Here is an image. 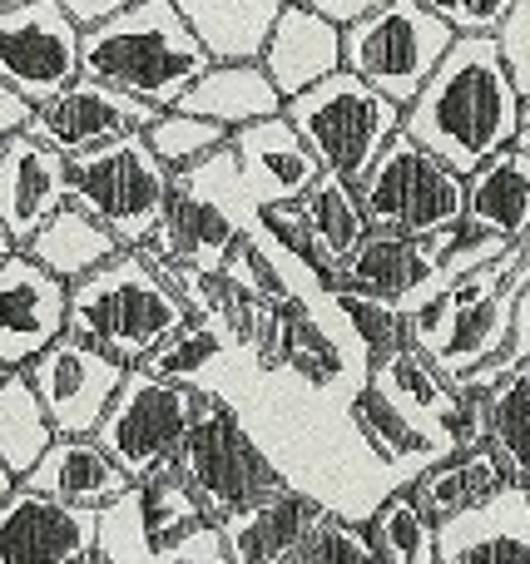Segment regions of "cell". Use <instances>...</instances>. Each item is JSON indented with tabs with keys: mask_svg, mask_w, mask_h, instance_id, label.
<instances>
[{
	"mask_svg": "<svg viewBox=\"0 0 530 564\" xmlns=\"http://www.w3.org/2000/svg\"><path fill=\"white\" fill-rule=\"evenodd\" d=\"M6 377H10V371H6V367H0V381H6Z\"/></svg>",
	"mask_w": 530,
	"mask_h": 564,
	"instance_id": "cell-52",
	"label": "cell"
},
{
	"mask_svg": "<svg viewBox=\"0 0 530 564\" xmlns=\"http://www.w3.org/2000/svg\"><path fill=\"white\" fill-rule=\"evenodd\" d=\"M526 496H530V486H526Z\"/></svg>",
	"mask_w": 530,
	"mask_h": 564,
	"instance_id": "cell-53",
	"label": "cell"
},
{
	"mask_svg": "<svg viewBox=\"0 0 530 564\" xmlns=\"http://www.w3.org/2000/svg\"><path fill=\"white\" fill-rule=\"evenodd\" d=\"M452 45L456 35L422 0H382L372 15L343 30V69L407 109Z\"/></svg>",
	"mask_w": 530,
	"mask_h": 564,
	"instance_id": "cell-11",
	"label": "cell"
},
{
	"mask_svg": "<svg viewBox=\"0 0 530 564\" xmlns=\"http://www.w3.org/2000/svg\"><path fill=\"white\" fill-rule=\"evenodd\" d=\"M20 253L69 288V282L89 278L95 268H105L109 258L119 253V243H115V234H109L105 224H95V218L85 214V208L65 204L25 248H20Z\"/></svg>",
	"mask_w": 530,
	"mask_h": 564,
	"instance_id": "cell-31",
	"label": "cell"
},
{
	"mask_svg": "<svg viewBox=\"0 0 530 564\" xmlns=\"http://www.w3.org/2000/svg\"><path fill=\"white\" fill-rule=\"evenodd\" d=\"M10 486H15V480H10V470H6V466H0V500H6V496H10Z\"/></svg>",
	"mask_w": 530,
	"mask_h": 564,
	"instance_id": "cell-48",
	"label": "cell"
},
{
	"mask_svg": "<svg viewBox=\"0 0 530 564\" xmlns=\"http://www.w3.org/2000/svg\"><path fill=\"white\" fill-rule=\"evenodd\" d=\"M65 6V15L75 20L79 30H95V25H105V20H115V15H125V10H134L139 0H60Z\"/></svg>",
	"mask_w": 530,
	"mask_h": 564,
	"instance_id": "cell-45",
	"label": "cell"
},
{
	"mask_svg": "<svg viewBox=\"0 0 530 564\" xmlns=\"http://www.w3.org/2000/svg\"><path fill=\"white\" fill-rule=\"evenodd\" d=\"M208 65L214 59L184 25L174 0H139L134 10L85 30L79 40V75L154 109H174Z\"/></svg>",
	"mask_w": 530,
	"mask_h": 564,
	"instance_id": "cell-3",
	"label": "cell"
},
{
	"mask_svg": "<svg viewBox=\"0 0 530 564\" xmlns=\"http://www.w3.org/2000/svg\"><path fill=\"white\" fill-rule=\"evenodd\" d=\"M288 0H174L208 59H258Z\"/></svg>",
	"mask_w": 530,
	"mask_h": 564,
	"instance_id": "cell-29",
	"label": "cell"
},
{
	"mask_svg": "<svg viewBox=\"0 0 530 564\" xmlns=\"http://www.w3.org/2000/svg\"><path fill=\"white\" fill-rule=\"evenodd\" d=\"M283 119L313 149L323 174L343 178V184H357L372 169V159L402 134V105L377 95L353 69H333L323 85L288 99Z\"/></svg>",
	"mask_w": 530,
	"mask_h": 564,
	"instance_id": "cell-7",
	"label": "cell"
},
{
	"mask_svg": "<svg viewBox=\"0 0 530 564\" xmlns=\"http://www.w3.org/2000/svg\"><path fill=\"white\" fill-rule=\"evenodd\" d=\"M456 234H462V224L446 228V234H436V238L367 234L363 243H357L353 253H347L343 263L333 268L327 288H337V292H363V297H382V302H397V312H402V302L412 297V292L436 273V263H442L446 248L456 243Z\"/></svg>",
	"mask_w": 530,
	"mask_h": 564,
	"instance_id": "cell-18",
	"label": "cell"
},
{
	"mask_svg": "<svg viewBox=\"0 0 530 564\" xmlns=\"http://www.w3.org/2000/svg\"><path fill=\"white\" fill-rule=\"evenodd\" d=\"M174 470L184 476V486L194 490V500L204 506L208 525H224L238 510L263 506L268 496L288 490V480L278 476V466L263 456L248 426L238 421L234 406H224L218 397L204 391L194 426H188L184 446L174 456Z\"/></svg>",
	"mask_w": 530,
	"mask_h": 564,
	"instance_id": "cell-8",
	"label": "cell"
},
{
	"mask_svg": "<svg viewBox=\"0 0 530 564\" xmlns=\"http://www.w3.org/2000/svg\"><path fill=\"white\" fill-rule=\"evenodd\" d=\"M125 361L95 351L79 337H60L40 351L25 367L30 387H35L40 406H45L55 436H95L99 421H105L109 401H115L119 381H125Z\"/></svg>",
	"mask_w": 530,
	"mask_h": 564,
	"instance_id": "cell-14",
	"label": "cell"
},
{
	"mask_svg": "<svg viewBox=\"0 0 530 564\" xmlns=\"http://www.w3.org/2000/svg\"><path fill=\"white\" fill-rule=\"evenodd\" d=\"M144 144L154 149V159L169 174H184V169L204 164L208 154H218L228 144V129L208 124L198 115H184V109H159L154 124L144 129Z\"/></svg>",
	"mask_w": 530,
	"mask_h": 564,
	"instance_id": "cell-36",
	"label": "cell"
},
{
	"mask_svg": "<svg viewBox=\"0 0 530 564\" xmlns=\"http://www.w3.org/2000/svg\"><path fill=\"white\" fill-rule=\"evenodd\" d=\"M69 164V204L85 208L95 224L115 234L119 248H149L164 224L174 174L154 159L144 134L115 139L105 149L65 159Z\"/></svg>",
	"mask_w": 530,
	"mask_h": 564,
	"instance_id": "cell-10",
	"label": "cell"
},
{
	"mask_svg": "<svg viewBox=\"0 0 530 564\" xmlns=\"http://www.w3.org/2000/svg\"><path fill=\"white\" fill-rule=\"evenodd\" d=\"M323 516L327 510L317 500L298 496V490H278L263 506L228 516L218 535H224L228 564H288Z\"/></svg>",
	"mask_w": 530,
	"mask_h": 564,
	"instance_id": "cell-25",
	"label": "cell"
},
{
	"mask_svg": "<svg viewBox=\"0 0 530 564\" xmlns=\"http://www.w3.org/2000/svg\"><path fill=\"white\" fill-rule=\"evenodd\" d=\"M10 6H25V0H0V10H10Z\"/></svg>",
	"mask_w": 530,
	"mask_h": 564,
	"instance_id": "cell-49",
	"label": "cell"
},
{
	"mask_svg": "<svg viewBox=\"0 0 530 564\" xmlns=\"http://www.w3.org/2000/svg\"><path fill=\"white\" fill-rule=\"evenodd\" d=\"M253 224H258V204L248 198L234 154L224 144L204 164L174 174L164 224H159L149 253L169 258V263H188L198 273H224L228 253Z\"/></svg>",
	"mask_w": 530,
	"mask_h": 564,
	"instance_id": "cell-6",
	"label": "cell"
},
{
	"mask_svg": "<svg viewBox=\"0 0 530 564\" xmlns=\"http://www.w3.org/2000/svg\"><path fill=\"white\" fill-rule=\"evenodd\" d=\"M154 564H228V550H224L218 525H198L194 535H184L169 550H159Z\"/></svg>",
	"mask_w": 530,
	"mask_h": 564,
	"instance_id": "cell-43",
	"label": "cell"
},
{
	"mask_svg": "<svg viewBox=\"0 0 530 564\" xmlns=\"http://www.w3.org/2000/svg\"><path fill=\"white\" fill-rule=\"evenodd\" d=\"M353 421H357V431H363V441L372 446V456L382 460L387 470H397L407 486H412L422 470H432L436 460L452 456V446H442V441H432L426 431H417L372 381L353 397Z\"/></svg>",
	"mask_w": 530,
	"mask_h": 564,
	"instance_id": "cell-30",
	"label": "cell"
},
{
	"mask_svg": "<svg viewBox=\"0 0 530 564\" xmlns=\"http://www.w3.org/2000/svg\"><path fill=\"white\" fill-rule=\"evenodd\" d=\"M79 40L85 30L65 15L60 0L0 10V79L30 105H45L79 79Z\"/></svg>",
	"mask_w": 530,
	"mask_h": 564,
	"instance_id": "cell-13",
	"label": "cell"
},
{
	"mask_svg": "<svg viewBox=\"0 0 530 564\" xmlns=\"http://www.w3.org/2000/svg\"><path fill=\"white\" fill-rule=\"evenodd\" d=\"M363 530L382 564H436V520L422 510L412 486L392 490V496L367 516Z\"/></svg>",
	"mask_w": 530,
	"mask_h": 564,
	"instance_id": "cell-33",
	"label": "cell"
},
{
	"mask_svg": "<svg viewBox=\"0 0 530 564\" xmlns=\"http://www.w3.org/2000/svg\"><path fill=\"white\" fill-rule=\"evenodd\" d=\"M50 441H55V426H50L30 377L25 371H10L0 381V466L10 470V480L30 476L35 460L50 451Z\"/></svg>",
	"mask_w": 530,
	"mask_h": 564,
	"instance_id": "cell-32",
	"label": "cell"
},
{
	"mask_svg": "<svg viewBox=\"0 0 530 564\" xmlns=\"http://www.w3.org/2000/svg\"><path fill=\"white\" fill-rule=\"evenodd\" d=\"M95 555V510L60 506L25 486L0 500V564H79Z\"/></svg>",
	"mask_w": 530,
	"mask_h": 564,
	"instance_id": "cell-17",
	"label": "cell"
},
{
	"mask_svg": "<svg viewBox=\"0 0 530 564\" xmlns=\"http://www.w3.org/2000/svg\"><path fill=\"white\" fill-rule=\"evenodd\" d=\"M15 486L35 490V496H50L60 506H75V510H105L109 500H119L134 480L109 460V451L99 446L95 436H55L50 451L35 460L30 476H20Z\"/></svg>",
	"mask_w": 530,
	"mask_h": 564,
	"instance_id": "cell-23",
	"label": "cell"
},
{
	"mask_svg": "<svg viewBox=\"0 0 530 564\" xmlns=\"http://www.w3.org/2000/svg\"><path fill=\"white\" fill-rule=\"evenodd\" d=\"M79 564H105V560H99V555H89V560H79Z\"/></svg>",
	"mask_w": 530,
	"mask_h": 564,
	"instance_id": "cell-50",
	"label": "cell"
},
{
	"mask_svg": "<svg viewBox=\"0 0 530 564\" xmlns=\"http://www.w3.org/2000/svg\"><path fill=\"white\" fill-rule=\"evenodd\" d=\"M298 208H303V218L313 224L317 243L333 258V268L367 238V218H363V204H357L353 184H343V178H333V174L317 178V184L298 198Z\"/></svg>",
	"mask_w": 530,
	"mask_h": 564,
	"instance_id": "cell-35",
	"label": "cell"
},
{
	"mask_svg": "<svg viewBox=\"0 0 530 564\" xmlns=\"http://www.w3.org/2000/svg\"><path fill=\"white\" fill-rule=\"evenodd\" d=\"M333 297H337V307H343V317L353 322V332L367 347L372 367L387 361V357H397V351L407 347V317L397 312V302L363 297V292H337V288H333Z\"/></svg>",
	"mask_w": 530,
	"mask_h": 564,
	"instance_id": "cell-38",
	"label": "cell"
},
{
	"mask_svg": "<svg viewBox=\"0 0 530 564\" xmlns=\"http://www.w3.org/2000/svg\"><path fill=\"white\" fill-rule=\"evenodd\" d=\"M174 109L238 134V129L258 124V119L283 115V95L273 89V79L263 75L258 59H214V65L184 89V99H179Z\"/></svg>",
	"mask_w": 530,
	"mask_h": 564,
	"instance_id": "cell-26",
	"label": "cell"
},
{
	"mask_svg": "<svg viewBox=\"0 0 530 564\" xmlns=\"http://www.w3.org/2000/svg\"><path fill=\"white\" fill-rule=\"evenodd\" d=\"M198 391L238 411L288 490L317 500L327 516L367 525L377 506L407 480L372 456L353 421V397L317 391L283 367H263L248 347H224Z\"/></svg>",
	"mask_w": 530,
	"mask_h": 564,
	"instance_id": "cell-1",
	"label": "cell"
},
{
	"mask_svg": "<svg viewBox=\"0 0 530 564\" xmlns=\"http://www.w3.org/2000/svg\"><path fill=\"white\" fill-rule=\"evenodd\" d=\"M188 322V307L179 292L159 278L144 248H119L105 268L69 282L65 332L89 341L95 351L139 367L154 347H164Z\"/></svg>",
	"mask_w": 530,
	"mask_h": 564,
	"instance_id": "cell-4",
	"label": "cell"
},
{
	"mask_svg": "<svg viewBox=\"0 0 530 564\" xmlns=\"http://www.w3.org/2000/svg\"><path fill=\"white\" fill-rule=\"evenodd\" d=\"M228 154H234L238 178H244L248 198L258 204V214L278 204H298L323 178V164H317L313 149L298 139V129L283 115L258 119V124L228 134Z\"/></svg>",
	"mask_w": 530,
	"mask_h": 564,
	"instance_id": "cell-19",
	"label": "cell"
},
{
	"mask_svg": "<svg viewBox=\"0 0 530 564\" xmlns=\"http://www.w3.org/2000/svg\"><path fill=\"white\" fill-rule=\"evenodd\" d=\"M353 194L363 204L367 234L436 238L466 224V178L407 134H397L372 159V169L353 184Z\"/></svg>",
	"mask_w": 530,
	"mask_h": 564,
	"instance_id": "cell-9",
	"label": "cell"
},
{
	"mask_svg": "<svg viewBox=\"0 0 530 564\" xmlns=\"http://www.w3.org/2000/svg\"><path fill=\"white\" fill-rule=\"evenodd\" d=\"M69 204V164L50 144L15 134L0 144V224L10 243L25 248Z\"/></svg>",
	"mask_w": 530,
	"mask_h": 564,
	"instance_id": "cell-20",
	"label": "cell"
},
{
	"mask_svg": "<svg viewBox=\"0 0 530 564\" xmlns=\"http://www.w3.org/2000/svg\"><path fill=\"white\" fill-rule=\"evenodd\" d=\"M258 224H263V234L273 238L283 253H293L303 268H313L317 278H333V258L323 253V243H317V234H313V224L303 218V208L298 204H278V208H263L258 214Z\"/></svg>",
	"mask_w": 530,
	"mask_h": 564,
	"instance_id": "cell-40",
	"label": "cell"
},
{
	"mask_svg": "<svg viewBox=\"0 0 530 564\" xmlns=\"http://www.w3.org/2000/svg\"><path fill=\"white\" fill-rule=\"evenodd\" d=\"M486 446L501 456L511 480L530 486V371H516L486 391Z\"/></svg>",
	"mask_w": 530,
	"mask_h": 564,
	"instance_id": "cell-34",
	"label": "cell"
},
{
	"mask_svg": "<svg viewBox=\"0 0 530 564\" xmlns=\"http://www.w3.org/2000/svg\"><path fill=\"white\" fill-rule=\"evenodd\" d=\"M521 109L526 99L506 75L496 35H456L432 79L402 109V134L466 178L521 139Z\"/></svg>",
	"mask_w": 530,
	"mask_h": 564,
	"instance_id": "cell-2",
	"label": "cell"
},
{
	"mask_svg": "<svg viewBox=\"0 0 530 564\" xmlns=\"http://www.w3.org/2000/svg\"><path fill=\"white\" fill-rule=\"evenodd\" d=\"M372 387L412 421L417 431H426L432 441L456 451V426H462V387L446 381L432 361L417 347H402L397 357L377 361L372 367Z\"/></svg>",
	"mask_w": 530,
	"mask_h": 564,
	"instance_id": "cell-24",
	"label": "cell"
},
{
	"mask_svg": "<svg viewBox=\"0 0 530 564\" xmlns=\"http://www.w3.org/2000/svg\"><path fill=\"white\" fill-rule=\"evenodd\" d=\"M293 6H303V10H313V15H323L327 25L347 30V25H357L363 15H372L382 0H293Z\"/></svg>",
	"mask_w": 530,
	"mask_h": 564,
	"instance_id": "cell-44",
	"label": "cell"
},
{
	"mask_svg": "<svg viewBox=\"0 0 530 564\" xmlns=\"http://www.w3.org/2000/svg\"><path fill=\"white\" fill-rule=\"evenodd\" d=\"M466 224L506 243L530 234V149L506 144L466 174Z\"/></svg>",
	"mask_w": 530,
	"mask_h": 564,
	"instance_id": "cell-27",
	"label": "cell"
},
{
	"mask_svg": "<svg viewBox=\"0 0 530 564\" xmlns=\"http://www.w3.org/2000/svg\"><path fill=\"white\" fill-rule=\"evenodd\" d=\"M30 119H35V105H30L25 95H15V89L0 79V144H10L15 134H25Z\"/></svg>",
	"mask_w": 530,
	"mask_h": 564,
	"instance_id": "cell-46",
	"label": "cell"
},
{
	"mask_svg": "<svg viewBox=\"0 0 530 564\" xmlns=\"http://www.w3.org/2000/svg\"><path fill=\"white\" fill-rule=\"evenodd\" d=\"M521 248H526V253H530V234H526V238H521Z\"/></svg>",
	"mask_w": 530,
	"mask_h": 564,
	"instance_id": "cell-51",
	"label": "cell"
},
{
	"mask_svg": "<svg viewBox=\"0 0 530 564\" xmlns=\"http://www.w3.org/2000/svg\"><path fill=\"white\" fill-rule=\"evenodd\" d=\"M198 406H204V391L198 387L149 377L144 367H129L125 381H119V391H115V401H109L105 421H99L95 441L139 486V480H149V476L174 466V456H179V446H184L188 426H194Z\"/></svg>",
	"mask_w": 530,
	"mask_h": 564,
	"instance_id": "cell-12",
	"label": "cell"
},
{
	"mask_svg": "<svg viewBox=\"0 0 530 564\" xmlns=\"http://www.w3.org/2000/svg\"><path fill=\"white\" fill-rule=\"evenodd\" d=\"M15 253V243H10V234H6V224H0V263H6V258Z\"/></svg>",
	"mask_w": 530,
	"mask_h": 564,
	"instance_id": "cell-47",
	"label": "cell"
},
{
	"mask_svg": "<svg viewBox=\"0 0 530 564\" xmlns=\"http://www.w3.org/2000/svg\"><path fill=\"white\" fill-rule=\"evenodd\" d=\"M452 35H496L506 25V15L516 10V0H422Z\"/></svg>",
	"mask_w": 530,
	"mask_h": 564,
	"instance_id": "cell-41",
	"label": "cell"
},
{
	"mask_svg": "<svg viewBox=\"0 0 530 564\" xmlns=\"http://www.w3.org/2000/svg\"><path fill=\"white\" fill-rule=\"evenodd\" d=\"M530 288V253L521 243L511 253L491 258L486 268L466 273L462 282L426 302L407 317V347H417L446 381L472 377L476 367L496 357L511 341L516 302Z\"/></svg>",
	"mask_w": 530,
	"mask_h": 564,
	"instance_id": "cell-5",
	"label": "cell"
},
{
	"mask_svg": "<svg viewBox=\"0 0 530 564\" xmlns=\"http://www.w3.org/2000/svg\"><path fill=\"white\" fill-rule=\"evenodd\" d=\"M258 65H263V75L273 79V89L288 105V99H298L303 89L323 85L333 69H343V30L288 0L283 15L268 30V45H263V55H258Z\"/></svg>",
	"mask_w": 530,
	"mask_h": 564,
	"instance_id": "cell-22",
	"label": "cell"
},
{
	"mask_svg": "<svg viewBox=\"0 0 530 564\" xmlns=\"http://www.w3.org/2000/svg\"><path fill=\"white\" fill-rule=\"evenodd\" d=\"M159 109L144 105V99H129L119 89L99 85V79L79 75L75 85H65L55 99L35 105V119H30L25 134L50 144L55 154L75 159V154H89V149H105L115 139H129V134H144L154 124Z\"/></svg>",
	"mask_w": 530,
	"mask_h": 564,
	"instance_id": "cell-15",
	"label": "cell"
},
{
	"mask_svg": "<svg viewBox=\"0 0 530 564\" xmlns=\"http://www.w3.org/2000/svg\"><path fill=\"white\" fill-rule=\"evenodd\" d=\"M496 45H501L506 75H511L516 95L530 105V0H516V10L506 15V25L496 30Z\"/></svg>",
	"mask_w": 530,
	"mask_h": 564,
	"instance_id": "cell-42",
	"label": "cell"
},
{
	"mask_svg": "<svg viewBox=\"0 0 530 564\" xmlns=\"http://www.w3.org/2000/svg\"><path fill=\"white\" fill-rule=\"evenodd\" d=\"M65 282L15 248L0 263V367L25 371L50 341L65 337Z\"/></svg>",
	"mask_w": 530,
	"mask_h": 564,
	"instance_id": "cell-16",
	"label": "cell"
},
{
	"mask_svg": "<svg viewBox=\"0 0 530 564\" xmlns=\"http://www.w3.org/2000/svg\"><path fill=\"white\" fill-rule=\"evenodd\" d=\"M288 564H382V560H377L363 525H353L343 516H323Z\"/></svg>",
	"mask_w": 530,
	"mask_h": 564,
	"instance_id": "cell-39",
	"label": "cell"
},
{
	"mask_svg": "<svg viewBox=\"0 0 530 564\" xmlns=\"http://www.w3.org/2000/svg\"><path fill=\"white\" fill-rule=\"evenodd\" d=\"M436 564H530V496L506 486L466 516L436 525Z\"/></svg>",
	"mask_w": 530,
	"mask_h": 564,
	"instance_id": "cell-21",
	"label": "cell"
},
{
	"mask_svg": "<svg viewBox=\"0 0 530 564\" xmlns=\"http://www.w3.org/2000/svg\"><path fill=\"white\" fill-rule=\"evenodd\" d=\"M506 486H511V470L501 466V456H496L491 446H466V451H452L446 460H436L432 470H422V476L412 480V496L422 500V510L442 525V520L466 516V510H476L482 500L501 496ZM516 486H521V480H516Z\"/></svg>",
	"mask_w": 530,
	"mask_h": 564,
	"instance_id": "cell-28",
	"label": "cell"
},
{
	"mask_svg": "<svg viewBox=\"0 0 530 564\" xmlns=\"http://www.w3.org/2000/svg\"><path fill=\"white\" fill-rule=\"evenodd\" d=\"M526 371H530V367H526Z\"/></svg>",
	"mask_w": 530,
	"mask_h": 564,
	"instance_id": "cell-54",
	"label": "cell"
},
{
	"mask_svg": "<svg viewBox=\"0 0 530 564\" xmlns=\"http://www.w3.org/2000/svg\"><path fill=\"white\" fill-rule=\"evenodd\" d=\"M224 347H234V341L224 337L218 327H208V322H194L188 317L184 327L174 332V337L164 341V347H154L139 367L149 371V377H164V381H184V387H198V381L208 377V367H214L218 357H224Z\"/></svg>",
	"mask_w": 530,
	"mask_h": 564,
	"instance_id": "cell-37",
	"label": "cell"
}]
</instances>
